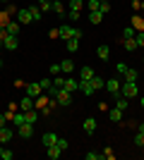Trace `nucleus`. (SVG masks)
<instances>
[{
    "instance_id": "nucleus-24",
    "label": "nucleus",
    "mask_w": 144,
    "mask_h": 160,
    "mask_svg": "<svg viewBox=\"0 0 144 160\" xmlns=\"http://www.w3.org/2000/svg\"><path fill=\"white\" fill-rule=\"evenodd\" d=\"M108 117H110V120H113V122H120V120H123V110H120V108H113Z\"/></svg>"
},
{
    "instance_id": "nucleus-30",
    "label": "nucleus",
    "mask_w": 144,
    "mask_h": 160,
    "mask_svg": "<svg viewBox=\"0 0 144 160\" xmlns=\"http://www.w3.org/2000/svg\"><path fill=\"white\" fill-rule=\"evenodd\" d=\"M103 14H108L110 12V0H101V7H99Z\"/></svg>"
},
{
    "instance_id": "nucleus-34",
    "label": "nucleus",
    "mask_w": 144,
    "mask_h": 160,
    "mask_svg": "<svg viewBox=\"0 0 144 160\" xmlns=\"http://www.w3.org/2000/svg\"><path fill=\"white\" fill-rule=\"evenodd\" d=\"M55 146H58V148H60V151H62V153H65L70 143H67V141H65V139H58V143H55Z\"/></svg>"
},
{
    "instance_id": "nucleus-41",
    "label": "nucleus",
    "mask_w": 144,
    "mask_h": 160,
    "mask_svg": "<svg viewBox=\"0 0 144 160\" xmlns=\"http://www.w3.org/2000/svg\"><path fill=\"white\" fill-rule=\"evenodd\" d=\"M3 160H12V151H7V148H3Z\"/></svg>"
},
{
    "instance_id": "nucleus-1",
    "label": "nucleus",
    "mask_w": 144,
    "mask_h": 160,
    "mask_svg": "<svg viewBox=\"0 0 144 160\" xmlns=\"http://www.w3.org/2000/svg\"><path fill=\"white\" fill-rule=\"evenodd\" d=\"M137 93H139V88H137V81H125L123 86H120V96H125L127 100H130V98H135Z\"/></svg>"
},
{
    "instance_id": "nucleus-43",
    "label": "nucleus",
    "mask_w": 144,
    "mask_h": 160,
    "mask_svg": "<svg viewBox=\"0 0 144 160\" xmlns=\"http://www.w3.org/2000/svg\"><path fill=\"white\" fill-rule=\"evenodd\" d=\"M12 120H14V124H22V122H24V115H12Z\"/></svg>"
},
{
    "instance_id": "nucleus-12",
    "label": "nucleus",
    "mask_w": 144,
    "mask_h": 160,
    "mask_svg": "<svg viewBox=\"0 0 144 160\" xmlns=\"http://www.w3.org/2000/svg\"><path fill=\"white\" fill-rule=\"evenodd\" d=\"M79 91L87 96H94V86H91V81H79Z\"/></svg>"
},
{
    "instance_id": "nucleus-2",
    "label": "nucleus",
    "mask_w": 144,
    "mask_h": 160,
    "mask_svg": "<svg viewBox=\"0 0 144 160\" xmlns=\"http://www.w3.org/2000/svg\"><path fill=\"white\" fill-rule=\"evenodd\" d=\"M31 132H34V124H31V122H22V124H17V134H19L22 139H29Z\"/></svg>"
},
{
    "instance_id": "nucleus-54",
    "label": "nucleus",
    "mask_w": 144,
    "mask_h": 160,
    "mask_svg": "<svg viewBox=\"0 0 144 160\" xmlns=\"http://www.w3.org/2000/svg\"><path fill=\"white\" fill-rule=\"evenodd\" d=\"M0 67H3V60H0Z\"/></svg>"
},
{
    "instance_id": "nucleus-10",
    "label": "nucleus",
    "mask_w": 144,
    "mask_h": 160,
    "mask_svg": "<svg viewBox=\"0 0 144 160\" xmlns=\"http://www.w3.org/2000/svg\"><path fill=\"white\" fill-rule=\"evenodd\" d=\"M89 22H91V24H101V22H103V12H101V10L89 12Z\"/></svg>"
},
{
    "instance_id": "nucleus-17",
    "label": "nucleus",
    "mask_w": 144,
    "mask_h": 160,
    "mask_svg": "<svg viewBox=\"0 0 144 160\" xmlns=\"http://www.w3.org/2000/svg\"><path fill=\"white\" fill-rule=\"evenodd\" d=\"M58 36H62V38H72V27H67V24H62V27L58 29Z\"/></svg>"
},
{
    "instance_id": "nucleus-36",
    "label": "nucleus",
    "mask_w": 144,
    "mask_h": 160,
    "mask_svg": "<svg viewBox=\"0 0 144 160\" xmlns=\"http://www.w3.org/2000/svg\"><path fill=\"white\" fill-rule=\"evenodd\" d=\"M53 86H58V88H65V79H62V77H55V79H53Z\"/></svg>"
},
{
    "instance_id": "nucleus-50",
    "label": "nucleus",
    "mask_w": 144,
    "mask_h": 160,
    "mask_svg": "<svg viewBox=\"0 0 144 160\" xmlns=\"http://www.w3.org/2000/svg\"><path fill=\"white\" fill-rule=\"evenodd\" d=\"M0 2H10V0H0Z\"/></svg>"
},
{
    "instance_id": "nucleus-42",
    "label": "nucleus",
    "mask_w": 144,
    "mask_h": 160,
    "mask_svg": "<svg viewBox=\"0 0 144 160\" xmlns=\"http://www.w3.org/2000/svg\"><path fill=\"white\" fill-rule=\"evenodd\" d=\"M135 41H137V46H144V31L137 33V36H135Z\"/></svg>"
},
{
    "instance_id": "nucleus-23",
    "label": "nucleus",
    "mask_w": 144,
    "mask_h": 160,
    "mask_svg": "<svg viewBox=\"0 0 144 160\" xmlns=\"http://www.w3.org/2000/svg\"><path fill=\"white\" fill-rule=\"evenodd\" d=\"M67 50L70 53H77L79 50V38H67Z\"/></svg>"
},
{
    "instance_id": "nucleus-33",
    "label": "nucleus",
    "mask_w": 144,
    "mask_h": 160,
    "mask_svg": "<svg viewBox=\"0 0 144 160\" xmlns=\"http://www.w3.org/2000/svg\"><path fill=\"white\" fill-rule=\"evenodd\" d=\"M84 158H87V160H101V158H103V153H94V151H91V153H87Z\"/></svg>"
},
{
    "instance_id": "nucleus-49",
    "label": "nucleus",
    "mask_w": 144,
    "mask_h": 160,
    "mask_svg": "<svg viewBox=\"0 0 144 160\" xmlns=\"http://www.w3.org/2000/svg\"><path fill=\"white\" fill-rule=\"evenodd\" d=\"M142 108H144V96H142Z\"/></svg>"
},
{
    "instance_id": "nucleus-16",
    "label": "nucleus",
    "mask_w": 144,
    "mask_h": 160,
    "mask_svg": "<svg viewBox=\"0 0 144 160\" xmlns=\"http://www.w3.org/2000/svg\"><path fill=\"white\" fill-rule=\"evenodd\" d=\"M96 55H99L101 60H108V55H110V48H108V46H99V48H96Z\"/></svg>"
},
{
    "instance_id": "nucleus-15",
    "label": "nucleus",
    "mask_w": 144,
    "mask_h": 160,
    "mask_svg": "<svg viewBox=\"0 0 144 160\" xmlns=\"http://www.w3.org/2000/svg\"><path fill=\"white\" fill-rule=\"evenodd\" d=\"M7 33H10V36H17V33H19V22H7Z\"/></svg>"
},
{
    "instance_id": "nucleus-29",
    "label": "nucleus",
    "mask_w": 144,
    "mask_h": 160,
    "mask_svg": "<svg viewBox=\"0 0 144 160\" xmlns=\"http://www.w3.org/2000/svg\"><path fill=\"white\" fill-rule=\"evenodd\" d=\"M125 48H127V50H135V48H139V46H137L135 38H125Z\"/></svg>"
},
{
    "instance_id": "nucleus-14",
    "label": "nucleus",
    "mask_w": 144,
    "mask_h": 160,
    "mask_svg": "<svg viewBox=\"0 0 144 160\" xmlns=\"http://www.w3.org/2000/svg\"><path fill=\"white\" fill-rule=\"evenodd\" d=\"M84 132H87V134H94L96 132V120H94V117L84 120Z\"/></svg>"
},
{
    "instance_id": "nucleus-25",
    "label": "nucleus",
    "mask_w": 144,
    "mask_h": 160,
    "mask_svg": "<svg viewBox=\"0 0 144 160\" xmlns=\"http://www.w3.org/2000/svg\"><path fill=\"white\" fill-rule=\"evenodd\" d=\"M60 67H62V72H65V74H70L72 69H75V62H72V60H62Z\"/></svg>"
},
{
    "instance_id": "nucleus-8",
    "label": "nucleus",
    "mask_w": 144,
    "mask_h": 160,
    "mask_svg": "<svg viewBox=\"0 0 144 160\" xmlns=\"http://www.w3.org/2000/svg\"><path fill=\"white\" fill-rule=\"evenodd\" d=\"M41 91H43V88H41V84H39V81H36V84H29V86H27V96H31V98H36Z\"/></svg>"
},
{
    "instance_id": "nucleus-52",
    "label": "nucleus",
    "mask_w": 144,
    "mask_h": 160,
    "mask_svg": "<svg viewBox=\"0 0 144 160\" xmlns=\"http://www.w3.org/2000/svg\"><path fill=\"white\" fill-rule=\"evenodd\" d=\"M0 158H3V148H0Z\"/></svg>"
},
{
    "instance_id": "nucleus-18",
    "label": "nucleus",
    "mask_w": 144,
    "mask_h": 160,
    "mask_svg": "<svg viewBox=\"0 0 144 160\" xmlns=\"http://www.w3.org/2000/svg\"><path fill=\"white\" fill-rule=\"evenodd\" d=\"M115 108H120V110H123V112H125V110H127V105H130V100H127V98H125V96H115Z\"/></svg>"
},
{
    "instance_id": "nucleus-19",
    "label": "nucleus",
    "mask_w": 144,
    "mask_h": 160,
    "mask_svg": "<svg viewBox=\"0 0 144 160\" xmlns=\"http://www.w3.org/2000/svg\"><path fill=\"white\" fill-rule=\"evenodd\" d=\"M91 86H94V91H99V88H106V81L94 74V77H91Z\"/></svg>"
},
{
    "instance_id": "nucleus-27",
    "label": "nucleus",
    "mask_w": 144,
    "mask_h": 160,
    "mask_svg": "<svg viewBox=\"0 0 144 160\" xmlns=\"http://www.w3.org/2000/svg\"><path fill=\"white\" fill-rule=\"evenodd\" d=\"M24 122H31V124H34L36 122V110H27V112H24Z\"/></svg>"
},
{
    "instance_id": "nucleus-11",
    "label": "nucleus",
    "mask_w": 144,
    "mask_h": 160,
    "mask_svg": "<svg viewBox=\"0 0 144 160\" xmlns=\"http://www.w3.org/2000/svg\"><path fill=\"white\" fill-rule=\"evenodd\" d=\"M19 108L24 110V112H27V110H31V108H34V98H31V96H24V98H22V103H19Z\"/></svg>"
},
{
    "instance_id": "nucleus-38",
    "label": "nucleus",
    "mask_w": 144,
    "mask_h": 160,
    "mask_svg": "<svg viewBox=\"0 0 144 160\" xmlns=\"http://www.w3.org/2000/svg\"><path fill=\"white\" fill-rule=\"evenodd\" d=\"M60 72H62L60 65H51V74H53V77H55V74H60Z\"/></svg>"
},
{
    "instance_id": "nucleus-6",
    "label": "nucleus",
    "mask_w": 144,
    "mask_h": 160,
    "mask_svg": "<svg viewBox=\"0 0 144 160\" xmlns=\"http://www.w3.org/2000/svg\"><path fill=\"white\" fill-rule=\"evenodd\" d=\"M17 46H19L17 36H7V38L3 41V48H5V50H17Z\"/></svg>"
},
{
    "instance_id": "nucleus-46",
    "label": "nucleus",
    "mask_w": 144,
    "mask_h": 160,
    "mask_svg": "<svg viewBox=\"0 0 144 160\" xmlns=\"http://www.w3.org/2000/svg\"><path fill=\"white\" fill-rule=\"evenodd\" d=\"M72 38H82V31H79V29H72Z\"/></svg>"
},
{
    "instance_id": "nucleus-32",
    "label": "nucleus",
    "mask_w": 144,
    "mask_h": 160,
    "mask_svg": "<svg viewBox=\"0 0 144 160\" xmlns=\"http://www.w3.org/2000/svg\"><path fill=\"white\" fill-rule=\"evenodd\" d=\"M82 5H84V0H70V7H72V10H82Z\"/></svg>"
},
{
    "instance_id": "nucleus-40",
    "label": "nucleus",
    "mask_w": 144,
    "mask_h": 160,
    "mask_svg": "<svg viewBox=\"0 0 144 160\" xmlns=\"http://www.w3.org/2000/svg\"><path fill=\"white\" fill-rule=\"evenodd\" d=\"M7 36H10V33H7V29H5V27H0V43H3Z\"/></svg>"
},
{
    "instance_id": "nucleus-48",
    "label": "nucleus",
    "mask_w": 144,
    "mask_h": 160,
    "mask_svg": "<svg viewBox=\"0 0 144 160\" xmlns=\"http://www.w3.org/2000/svg\"><path fill=\"white\" fill-rule=\"evenodd\" d=\"M139 132H144V124H139Z\"/></svg>"
},
{
    "instance_id": "nucleus-45",
    "label": "nucleus",
    "mask_w": 144,
    "mask_h": 160,
    "mask_svg": "<svg viewBox=\"0 0 144 160\" xmlns=\"http://www.w3.org/2000/svg\"><path fill=\"white\" fill-rule=\"evenodd\" d=\"M53 10H55V12H58V14H62V5H60V2H58V0H55V2H53Z\"/></svg>"
},
{
    "instance_id": "nucleus-35",
    "label": "nucleus",
    "mask_w": 144,
    "mask_h": 160,
    "mask_svg": "<svg viewBox=\"0 0 144 160\" xmlns=\"http://www.w3.org/2000/svg\"><path fill=\"white\" fill-rule=\"evenodd\" d=\"M99 7H101V0H89V12H94Z\"/></svg>"
},
{
    "instance_id": "nucleus-51",
    "label": "nucleus",
    "mask_w": 144,
    "mask_h": 160,
    "mask_svg": "<svg viewBox=\"0 0 144 160\" xmlns=\"http://www.w3.org/2000/svg\"><path fill=\"white\" fill-rule=\"evenodd\" d=\"M0 53H3V43H0Z\"/></svg>"
},
{
    "instance_id": "nucleus-47",
    "label": "nucleus",
    "mask_w": 144,
    "mask_h": 160,
    "mask_svg": "<svg viewBox=\"0 0 144 160\" xmlns=\"http://www.w3.org/2000/svg\"><path fill=\"white\" fill-rule=\"evenodd\" d=\"M5 120H7V117H5V115H0V129H3V127H5Z\"/></svg>"
},
{
    "instance_id": "nucleus-22",
    "label": "nucleus",
    "mask_w": 144,
    "mask_h": 160,
    "mask_svg": "<svg viewBox=\"0 0 144 160\" xmlns=\"http://www.w3.org/2000/svg\"><path fill=\"white\" fill-rule=\"evenodd\" d=\"M65 88H67L70 93H75L77 88H79V81H75V79H65Z\"/></svg>"
},
{
    "instance_id": "nucleus-4",
    "label": "nucleus",
    "mask_w": 144,
    "mask_h": 160,
    "mask_svg": "<svg viewBox=\"0 0 144 160\" xmlns=\"http://www.w3.org/2000/svg\"><path fill=\"white\" fill-rule=\"evenodd\" d=\"M58 103H60V105H65V108L72 103V93H70L67 88H60V91H58Z\"/></svg>"
},
{
    "instance_id": "nucleus-39",
    "label": "nucleus",
    "mask_w": 144,
    "mask_h": 160,
    "mask_svg": "<svg viewBox=\"0 0 144 160\" xmlns=\"http://www.w3.org/2000/svg\"><path fill=\"white\" fill-rule=\"evenodd\" d=\"M70 19H72V22L79 19V10H72V7H70Z\"/></svg>"
},
{
    "instance_id": "nucleus-28",
    "label": "nucleus",
    "mask_w": 144,
    "mask_h": 160,
    "mask_svg": "<svg viewBox=\"0 0 144 160\" xmlns=\"http://www.w3.org/2000/svg\"><path fill=\"white\" fill-rule=\"evenodd\" d=\"M123 36H125V38H135V36H137V31H135V27H127V29H125V31H123Z\"/></svg>"
},
{
    "instance_id": "nucleus-31",
    "label": "nucleus",
    "mask_w": 144,
    "mask_h": 160,
    "mask_svg": "<svg viewBox=\"0 0 144 160\" xmlns=\"http://www.w3.org/2000/svg\"><path fill=\"white\" fill-rule=\"evenodd\" d=\"M135 143H137V146H144V132H137V134H135Z\"/></svg>"
},
{
    "instance_id": "nucleus-44",
    "label": "nucleus",
    "mask_w": 144,
    "mask_h": 160,
    "mask_svg": "<svg viewBox=\"0 0 144 160\" xmlns=\"http://www.w3.org/2000/svg\"><path fill=\"white\" fill-rule=\"evenodd\" d=\"M0 27H7V14L0 12Z\"/></svg>"
},
{
    "instance_id": "nucleus-20",
    "label": "nucleus",
    "mask_w": 144,
    "mask_h": 160,
    "mask_svg": "<svg viewBox=\"0 0 144 160\" xmlns=\"http://www.w3.org/2000/svg\"><path fill=\"white\" fill-rule=\"evenodd\" d=\"M60 155H62V151L58 146H48V158H51V160H58Z\"/></svg>"
},
{
    "instance_id": "nucleus-55",
    "label": "nucleus",
    "mask_w": 144,
    "mask_h": 160,
    "mask_svg": "<svg viewBox=\"0 0 144 160\" xmlns=\"http://www.w3.org/2000/svg\"><path fill=\"white\" fill-rule=\"evenodd\" d=\"M142 65H144V58H142Z\"/></svg>"
},
{
    "instance_id": "nucleus-37",
    "label": "nucleus",
    "mask_w": 144,
    "mask_h": 160,
    "mask_svg": "<svg viewBox=\"0 0 144 160\" xmlns=\"http://www.w3.org/2000/svg\"><path fill=\"white\" fill-rule=\"evenodd\" d=\"M39 84H41V88H43V91H48V88L53 86V81H51V79H41Z\"/></svg>"
},
{
    "instance_id": "nucleus-21",
    "label": "nucleus",
    "mask_w": 144,
    "mask_h": 160,
    "mask_svg": "<svg viewBox=\"0 0 144 160\" xmlns=\"http://www.w3.org/2000/svg\"><path fill=\"white\" fill-rule=\"evenodd\" d=\"M29 12H31V19H34V22H41V7H39V5H31V7H29Z\"/></svg>"
},
{
    "instance_id": "nucleus-13",
    "label": "nucleus",
    "mask_w": 144,
    "mask_h": 160,
    "mask_svg": "<svg viewBox=\"0 0 144 160\" xmlns=\"http://www.w3.org/2000/svg\"><path fill=\"white\" fill-rule=\"evenodd\" d=\"M12 136H14V132H12L10 127H3V129H0V141H3V143H5V141H10Z\"/></svg>"
},
{
    "instance_id": "nucleus-53",
    "label": "nucleus",
    "mask_w": 144,
    "mask_h": 160,
    "mask_svg": "<svg viewBox=\"0 0 144 160\" xmlns=\"http://www.w3.org/2000/svg\"><path fill=\"white\" fill-rule=\"evenodd\" d=\"M48 2H55V0H48Z\"/></svg>"
},
{
    "instance_id": "nucleus-26",
    "label": "nucleus",
    "mask_w": 144,
    "mask_h": 160,
    "mask_svg": "<svg viewBox=\"0 0 144 160\" xmlns=\"http://www.w3.org/2000/svg\"><path fill=\"white\" fill-rule=\"evenodd\" d=\"M137 77H139L137 69H125V79L127 81H137Z\"/></svg>"
},
{
    "instance_id": "nucleus-5",
    "label": "nucleus",
    "mask_w": 144,
    "mask_h": 160,
    "mask_svg": "<svg viewBox=\"0 0 144 160\" xmlns=\"http://www.w3.org/2000/svg\"><path fill=\"white\" fill-rule=\"evenodd\" d=\"M106 91H108L110 96H120V84H118L115 79H108L106 81Z\"/></svg>"
},
{
    "instance_id": "nucleus-7",
    "label": "nucleus",
    "mask_w": 144,
    "mask_h": 160,
    "mask_svg": "<svg viewBox=\"0 0 144 160\" xmlns=\"http://www.w3.org/2000/svg\"><path fill=\"white\" fill-rule=\"evenodd\" d=\"M58 139H60V136H58V134H53V132H48V134H43V146H55V143H58Z\"/></svg>"
},
{
    "instance_id": "nucleus-3",
    "label": "nucleus",
    "mask_w": 144,
    "mask_h": 160,
    "mask_svg": "<svg viewBox=\"0 0 144 160\" xmlns=\"http://www.w3.org/2000/svg\"><path fill=\"white\" fill-rule=\"evenodd\" d=\"M17 22L19 24H31V12H29V7H22V10H17Z\"/></svg>"
},
{
    "instance_id": "nucleus-9",
    "label": "nucleus",
    "mask_w": 144,
    "mask_h": 160,
    "mask_svg": "<svg viewBox=\"0 0 144 160\" xmlns=\"http://www.w3.org/2000/svg\"><path fill=\"white\" fill-rule=\"evenodd\" d=\"M91 77H94V69H91L89 65L79 69V79H82V81H91Z\"/></svg>"
}]
</instances>
